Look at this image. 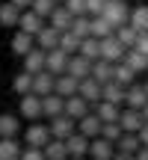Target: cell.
<instances>
[{"mask_svg":"<svg viewBox=\"0 0 148 160\" xmlns=\"http://www.w3.org/2000/svg\"><path fill=\"white\" fill-rule=\"evenodd\" d=\"M24 145L18 142V137H0V160H18Z\"/></svg>","mask_w":148,"mask_h":160,"instance_id":"obj_24","label":"cell"},{"mask_svg":"<svg viewBox=\"0 0 148 160\" xmlns=\"http://www.w3.org/2000/svg\"><path fill=\"white\" fill-rule=\"evenodd\" d=\"M101 15L107 18L113 27H121V24H127V18H131V9H127V3H125V0H107Z\"/></svg>","mask_w":148,"mask_h":160,"instance_id":"obj_1","label":"cell"},{"mask_svg":"<svg viewBox=\"0 0 148 160\" xmlns=\"http://www.w3.org/2000/svg\"><path fill=\"white\" fill-rule=\"evenodd\" d=\"M57 48H59V51H65V53L71 57V53L80 51V39L71 33V30H65V33H59V45H57Z\"/></svg>","mask_w":148,"mask_h":160,"instance_id":"obj_36","label":"cell"},{"mask_svg":"<svg viewBox=\"0 0 148 160\" xmlns=\"http://www.w3.org/2000/svg\"><path fill=\"white\" fill-rule=\"evenodd\" d=\"M148 104V95H145V86L133 80L131 86L125 89V107H133V110H142Z\"/></svg>","mask_w":148,"mask_h":160,"instance_id":"obj_12","label":"cell"},{"mask_svg":"<svg viewBox=\"0 0 148 160\" xmlns=\"http://www.w3.org/2000/svg\"><path fill=\"white\" fill-rule=\"evenodd\" d=\"M89 110H92V107H89V101H83L80 95L65 98V104H62V113L68 116V119H74V122H77V119H83V116L89 113Z\"/></svg>","mask_w":148,"mask_h":160,"instance_id":"obj_16","label":"cell"},{"mask_svg":"<svg viewBox=\"0 0 148 160\" xmlns=\"http://www.w3.org/2000/svg\"><path fill=\"white\" fill-rule=\"evenodd\" d=\"M57 3H62V0H57Z\"/></svg>","mask_w":148,"mask_h":160,"instance_id":"obj_53","label":"cell"},{"mask_svg":"<svg viewBox=\"0 0 148 160\" xmlns=\"http://www.w3.org/2000/svg\"><path fill=\"white\" fill-rule=\"evenodd\" d=\"M127 24H131L136 33H148V6H136V9H131Z\"/></svg>","mask_w":148,"mask_h":160,"instance_id":"obj_34","label":"cell"},{"mask_svg":"<svg viewBox=\"0 0 148 160\" xmlns=\"http://www.w3.org/2000/svg\"><path fill=\"white\" fill-rule=\"evenodd\" d=\"M18 15H21V9L12 6L9 0L0 3V24H3V27H15V24H18Z\"/></svg>","mask_w":148,"mask_h":160,"instance_id":"obj_35","label":"cell"},{"mask_svg":"<svg viewBox=\"0 0 148 160\" xmlns=\"http://www.w3.org/2000/svg\"><path fill=\"white\" fill-rule=\"evenodd\" d=\"M21 133V116L3 113L0 116V137H18Z\"/></svg>","mask_w":148,"mask_h":160,"instance_id":"obj_29","label":"cell"},{"mask_svg":"<svg viewBox=\"0 0 148 160\" xmlns=\"http://www.w3.org/2000/svg\"><path fill=\"white\" fill-rule=\"evenodd\" d=\"M113 36H116V39H119L125 48H133V42H136V36H139V33L131 27V24H121V27H116V33H113Z\"/></svg>","mask_w":148,"mask_h":160,"instance_id":"obj_37","label":"cell"},{"mask_svg":"<svg viewBox=\"0 0 148 160\" xmlns=\"http://www.w3.org/2000/svg\"><path fill=\"white\" fill-rule=\"evenodd\" d=\"M62 104H65V98H59L57 92L42 95V119H53V116H59V113H62Z\"/></svg>","mask_w":148,"mask_h":160,"instance_id":"obj_19","label":"cell"},{"mask_svg":"<svg viewBox=\"0 0 148 160\" xmlns=\"http://www.w3.org/2000/svg\"><path fill=\"white\" fill-rule=\"evenodd\" d=\"M45 24H47V21H45L42 15H36L33 9H24L21 15H18V24H15V27L21 30V33H27V36H36Z\"/></svg>","mask_w":148,"mask_h":160,"instance_id":"obj_5","label":"cell"},{"mask_svg":"<svg viewBox=\"0 0 148 160\" xmlns=\"http://www.w3.org/2000/svg\"><path fill=\"white\" fill-rule=\"evenodd\" d=\"M68 160H86V157H68Z\"/></svg>","mask_w":148,"mask_h":160,"instance_id":"obj_51","label":"cell"},{"mask_svg":"<svg viewBox=\"0 0 148 160\" xmlns=\"http://www.w3.org/2000/svg\"><path fill=\"white\" fill-rule=\"evenodd\" d=\"M42 154H45V160H68L65 142H62V139H53V137L42 145Z\"/></svg>","mask_w":148,"mask_h":160,"instance_id":"obj_25","label":"cell"},{"mask_svg":"<svg viewBox=\"0 0 148 160\" xmlns=\"http://www.w3.org/2000/svg\"><path fill=\"white\" fill-rule=\"evenodd\" d=\"M142 86H145V95H148V83H142Z\"/></svg>","mask_w":148,"mask_h":160,"instance_id":"obj_52","label":"cell"},{"mask_svg":"<svg viewBox=\"0 0 148 160\" xmlns=\"http://www.w3.org/2000/svg\"><path fill=\"white\" fill-rule=\"evenodd\" d=\"M47 139H51L47 125H42V122H30V125H27V131H24V145H30V148H42Z\"/></svg>","mask_w":148,"mask_h":160,"instance_id":"obj_2","label":"cell"},{"mask_svg":"<svg viewBox=\"0 0 148 160\" xmlns=\"http://www.w3.org/2000/svg\"><path fill=\"white\" fill-rule=\"evenodd\" d=\"M89 71H92V62L86 57H80V53H71V57H68L65 74H71L74 80H83V77H89Z\"/></svg>","mask_w":148,"mask_h":160,"instance_id":"obj_13","label":"cell"},{"mask_svg":"<svg viewBox=\"0 0 148 160\" xmlns=\"http://www.w3.org/2000/svg\"><path fill=\"white\" fill-rule=\"evenodd\" d=\"M65 65H68V53L53 48V51H45V71H51L53 77L65 74Z\"/></svg>","mask_w":148,"mask_h":160,"instance_id":"obj_7","label":"cell"},{"mask_svg":"<svg viewBox=\"0 0 148 160\" xmlns=\"http://www.w3.org/2000/svg\"><path fill=\"white\" fill-rule=\"evenodd\" d=\"M119 128H121V131H127V133H136L139 128H142V113L133 110V107H121V113H119Z\"/></svg>","mask_w":148,"mask_h":160,"instance_id":"obj_11","label":"cell"},{"mask_svg":"<svg viewBox=\"0 0 148 160\" xmlns=\"http://www.w3.org/2000/svg\"><path fill=\"white\" fill-rule=\"evenodd\" d=\"M62 6L71 15H86V0H62Z\"/></svg>","mask_w":148,"mask_h":160,"instance_id":"obj_42","label":"cell"},{"mask_svg":"<svg viewBox=\"0 0 148 160\" xmlns=\"http://www.w3.org/2000/svg\"><path fill=\"white\" fill-rule=\"evenodd\" d=\"M113 33H116V27L104 15H92L89 18V36H95V39H107V36H113Z\"/></svg>","mask_w":148,"mask_h":160,"instance_id":"obj_21","label":"cell"},{"mask_svg":"<svg viewBox=\"0 0 148 160\" xmlns=\"http://www.w3.org/2000/svg\"><path fill=\"white\" fill-rule=\"evenodd\" d=\"M113 80H116V83H121V86H131L133 80H136V71H133L127 62H121V59H119V62H113Z\"/></svg>","mask_w":148,"mask_h":160,"instance_id":"obj_30","label":"cell"},{"mask_svg":"<svg viewBox=\"0 0 148 160\" xmlns=\"http://www.w3.org/2000/svg\"><path fill=\"white\" fill-rule=\"evenodd\" d=\"M24 71L36 74V71H45V51L42 48H30L24 53Z\"/></svg>","mask_w":148,"mask_h":160,"instance_id":"obj_23","label":"cell"},{"mask_svg":"<svg viewBox=\"0 0 148 160\" xmlns=\"http://www.w3.org/2000/svg\"><path fill=\"white\" fill-rule=\"evenodd\" d=\"M133 51H139V53H145V57H148V33H139V36H136Z\"/></svg>","mask_w":148,"mask_h":160,"instance_id":"obj_45","label":"cell"},{"mask_svg":"<svg viewBox=\"0 0 148 160\" xmlns=\"http://www.w3.org/2000/svg\"><path fill=\"white\" fill-rule=\"evenodd\" d=\"M89 77L98 80V83H107V80H113V62H107V59H95V62H92Z\"/></svg>","mask_w":148,"mask_h":160,"instance_id":"obj_32","label":"cell"},{"mask_svg":"<svg viewBox=\"0 0 148 160\" xmlns=\"http://www.w3.org/2000/svg\"><path fill=\"white\" fill-rule=\"evenodd\" d=\"M136 137H139V142H142V145H148V122H142V128L136 131Z\"/></svg>","mask_w":148,"mask_h":160,"instance_id":"obj_46","label":"cell"},{"mask_svg":"<svg viewBox=\"0 0 148 160\" xmlns=\"http://www.w3.org/2000/svg\"><path fill=\"white\" fill-rule=\"evenodd\" d=\"M18 116H21V119H30V122L42 119V98H39V95H33V92L21 95V104H18Z\"/></svg>","mask_w":148,"mask_h":160,"instance_id":"obj_4","label":"cell"},{"mask_svg":"<svg viewBox=\"0 0 148 160\" xmlns=\"http://www.w3.org/2000/svg\"><path fill=\"white\" fill-rule=\"evenodd\" d=\"M9 48H12V53H18V57H24V53H27L30 48H36V39H33V36H27V33H21V30H18V33L12 36Z\"/></svg>","mask_w":148,"mask_h":160,"instance_id":"obj_31","label":"cell"},{"mask_svg":"<svg viewBox=\"0 0 148 160\" xmlns=\"http://www.w3.org/2000/svg\"><path fill=\"white\" fill-rule=\"evenodd\" d=\"M139 113H142V122H148V104H145L142 110H139Z\"/></svg>","mask_w":148,"mask_h":160,"instance_id":"obj_50","label":"cell"},{"mask_svg":"<svg viewBox=\"0 0 148 160\" xmlns=\"http://www.w3.org/2000/svg\"><path fill=\"white\" fill-rule=\"evenodd\" d=\"M133 160H148V145H139L136 154H133Z\"/></svg>","mask_w":148,"mask_h":160,"instance_id":"obj_47","label":"cell"},{"mask_svg":"<svg viewBox=\"0 0 148 160\" xmlns=\"http://www.w3.org/2000/svg\"><path fill=\"white\" fill-rule=\"evenodd\" d=\"M62 142H65V151H68V157H86V151H89V137H83L80 131L68 133Z\"/></svg>","mask_w":148,"mask_h":160,"instance_id":"obj_9","label":"cell"},{"mask_svg":"<svg viewBox=\"0 0 148 160\" xmlns=\"http://www.w3.org/2000/svg\"><path fill=\"white\" fill-rule=\"evenodd\" d=\"M53 80H57V77H53L51 71H36L30 92H33V95H39V98H42V95H51V92H53Z\"/></svg>","mask_w":148,"mask_h":160,"instance_id":"obj_17","label":"cell"},{"mask_svg":"<svg viewBox=\"0 0 148 160\" xmlns=\"http://www.w3.org/2000/svg\"><path fill=\"white\" fill-rule=\"evenodd\" d=\"M47 131H51L53 139H65L68 133L77 131V122L68 119L65 113H59V116H53V119H47Z\"/></svg>","mask_w":148,"mask_h":160,"instance_id":"obj_3","label":"cell"},{"mask_svg":"<svg viewBox=\"0 0 148 160\" xmlns=\"http://www.w3.org/2000/svg\"><path fill=\"white\" fill-rule=\"evenodd\" d=\"M101 137H104V139H110V142H116V139L121 137V128H119V122H104V128H101Z\"/></svg>","mask_w":148,"mask_h":160,"instance_id":"obj_41","label":"cell"},{"mask_svg":"<svg viewBox=\"0 0 148 160\" xmlns=\"http://www.w3.org/2000/svg\"><path fill=\"white\" fill-rule=\"evenodd\" d=\"M77 83H80V80H74L71 74H57V80H53V92H57L59 98H71V95H77Z\"/></svg>","mask_w":148,"mask_h":160,"instance_id":"obj_22","label":"cell"},{"mask_svg":"<svg viewBox=\"0 0 148 160\" xmlns=\"http://www.w3.org/2000/svg\"><path fill=\"white\" fill-rule=\"evenodd\" d=\"M80 57H86L89 62H95V59H101V39H95V36H86V39H80Z\"/></svg>","mask_w":148,"mask_h":160,"instance_id":"obj_26","label":"cell"},{"mask_svg":"<svg viewBox=\"0 0 148 160\" xmlns=\"http://www.w3.org/2000/svg\"><path fill=\"white\" fill-rule=\"evenodd\" d=\"M113 160H133V154H121V151H116Z\"/></svg>","mask_w":148,"mask_h":160,"instance_id":"obj_49","label":"cell"},{"mask_svg":"<svg viewBox=\"0 0 148 160\" xmlns=\"http://www.w3.org/2000/svg\"><path fill=\"white\" fill-rule=\"evenodd\" d=\"M101 128H104V122L98 119V116L92 113V110H89V113L83 116V119H77V131L83 133V137H89V139L101 137Z\"/></svg>","mask_w":148,"mask_h":160,"instance_id":"obj_15","label":"cell"},{"mask_svg":"<svg viewBox=\"0 0 148 160\" xmlns=\"http://www.w3.org/2000/svg\"><path fill=\"white\" fill-rule=\"evenodd\" d=\"M113 154H116V145L110 142V139H104V137L89 139V151H86V157H92V160H113Z\"/></svg>","mask_w":148,"mask_h":160,"instance_id":"obj_6","label":"cell"},{"mask_svg":"<svg viewBox=\"0 0 148 160\" xmlns=\"http://www.w3.org/2000/svg\"><path fill=\"white\" fill-rule=\"evenodd\" d=\"M121 62H127L136 74H139V71H148V57H145V53H139V51H133V48H127V51H125Z\"/></svg>","mask_w":148,"mask_h":160,"instance_id":"obj_33","label":"cell"},{"mask_svg":"<svg viewBox=\"0 0 148 160\" xmlns=\"http://www.w3.org/2000/svg\"><path fill=\"white\" fill-rule=\"evenodd\" d=\"M104 3H107V0H86V15H101L104 12Z\"/></svg>","mask_w":148,"mask_h":160,"instance_id":"obj_44","label":"cell"},{"mask_svg":"<svg viewBox=\"0 0 148 160\" xmlns=\"http://www.w3.org/2000/svg\"><path fill=\"white\" fill-rule=\"evenodd\" d=\"M33 39H36V48H42V51H53V48L59 45V33L51 27V24H45V27H42Z\"/></svg>","mask_w":148,"mask_h":160,"instance_id":"obj_18","label":"cell"},{"mask_svg":"<svg viewBox=\"0 0 148 160\" xmlns=\"http://www.w3.org/2000/svg\"><path fill=\"white\" fill-rule=\"evenodd\" d=\"M127 48L121 45L116 36H107V39H101V59H107V62H119L121 57H125Z\"/></svg>","mask_w":148,"mask_h":160,"instance_id":"obj_8","label":"cell"},{"mask_svg":"<svg viewBox=\"0 0 148 160\" xmlns=\"http://www.w3.org/2000/svg\"><path fill=\"white\" fill-rule=\"evenodd\" d=\"M30 9H33L36 15H42V18L47 21V15L57 9V0H33V3H30Z\"/></svg>","mask_w":148,"mask_h":160,"instance_id":"obj_40","label":"cell"},{"mask_svg":"<svg viewBox=\"0 0 148 160\" xmlns=\"http://www.w3.org/2000/svg\"><path fill=\"white\" fill-rule=\"evenodd\" d=\"M71 18H74V15H71L68 9H65V6H57V9L47 15V24H51L57 33H65V30L71 27Z\"/></svg>","mask_w":148,"mask_h":160,"instance_id":"obj_20","label":"cell"},{"mask_svg":"<svg viewBox=\"0 0 148 160\" xmlns=\"http://www.w3.org/2000/svg\"><path fill=\"white\" fill-rule=\"evenodd\" d=\"M68 30L77 36V39H86V36H89V15H74Z\"/></svg>","mask_w":148,"mask_h":160,"instance_id":"obj_38","label":"cell"},{"mask_svg":"<svg viewBox=\"0 0 148 160\" xmlns=\"http://www.w3.org/2000/svg\"><path fill=\"white\" fill-rule=\"evenodd\" d=\"M113 145H116V151H121V154H136V148H139L142 142H139V137H136V133H127V131H121V137L116 139Z\"/></svg>","mask_w":148,"mask_h":160,"instance_id":"obj_28","label":"cell"},{"mask_svg":"<svg viewBox=\"0 0 148 160\" xmlns=\"http://www.w3.org/2000/svg\"><path fill=\"white\" fill-rule=\"evenodd\" d=\"M9 3H12V6H18V9L24 12V9H30V3H33V0H9Z\"/></svg>","mask_w":148,"mask_h":160,"instance_id":"obj_48","label":"cell"},{"mask_svg":"<svg viewBox=\"0 0 148 160\" xmlns=\"http://www.w3.org/2000/svg\"><path fill=\"white\" fill-rule=\"evenodd\" d=\"M77 95L83 98V101H89V107H92V104L101 101V83L92 80V77H83V80L77 83Z\"/></svg>","mask_w":148,"mask_h":160,"instance_id":"obj_14","label":"cell"},{"mask_svg":"<svg viewBox=\"0 0 148 160\" xmlns=\"http://www.w3.org/2000/svg\"><path fill=\"white\" fill-rule=\"evenodd\" d=\"M92 113L101 122H119L121 107H116V104H110V101H98V104H92Z\"/></svg>","mask_w":148,"mask_h":160,"instance_id":"obj_27","label":"cell"},{"mask_svg":"<svg viewBox=\"0 0 148 160\" xmlns=\"http://www.w3.org/2000/svg\"><path fill=\"white\" fill-rule=\"evenodd\" d=\"M30 86H33V74H30V71H21V74L12 80V89H15L18 95H27Z\"/></svg>","mask_w":148,"mask_h":160,"instance_id":"obj_39","label":"cell"},{"mask_svg":"<svg viewBox=\"0 0 148 160\" xmlns=\"http://www.w3.org/2000/svg\"><path fill=\"white\" fill-rule=\"evenodd\" d=\"M18 160H45V154H42V148H30V145H24Z\"/></svg>","mask_w":148,"mask_h":160,"instance_id":"obj_43","label":"cell"},{"mask_svg":"<svg viewBox=\"0 0 148 160\" xmlns=\"http://www.w3.org/2000/svg\"><path fill=\"white\" fill-rule=\"evenodd\" d=\"M125 89L127 86L116 83V80H107V83H101V101H110V104H116V107H125Z\"/></svg>","mask_w":148,"mask_h":160,"instance_id":"obj_10","label":"cell"}]
</instances>
